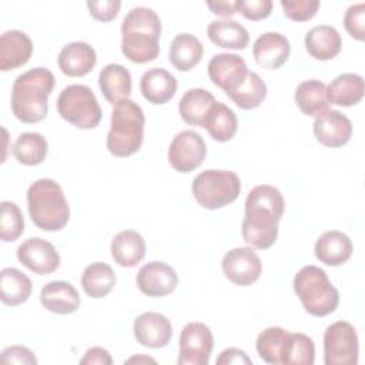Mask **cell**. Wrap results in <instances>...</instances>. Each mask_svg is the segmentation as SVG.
<instances>
[{
    "label": "cell",
    "instance_id": "cell-1",
    "mask_svg": "<svg viewBox=\"0 0 365 365\" xmlns=\"http://www.w3.org/2000/svg\"><path fill=\"white\" fill-rule=\"evenodd\" d=\"M284 210L285 201L278 188L269 184L254 187L245 200V214L241 224L244 241L258 250L272 247L278 237V222Z\"/></svg>",
    "mask_w": 365,
    "mask_h": 365
},
{
    "label": "cell",
    "instance_id": "cell-2",
    "mask_svg": "<svg viewBox=\"0 0 365 365\" xmlns=\"http://www.w3.org/2000/svg\"><path fill=\"white\" fill-rule=\"evenodd\" d=\"M161 20L144 6L133 7L121 23V53L133 63L144 64L160 54Z\"/></svg>",
    "mask_w": 365,
    "mask_h": 365
},
{
    "label": "cell",
    "instance_id": "cell-3",
    "mask_svg": "<svg viewBox=\"0 0 365 365\" xmlns=\"http://www.w3.org/2000/svg\"><path fill=\"white\" fill-rule=\"evenodd\" d=\"M54 83V74L44 67H34L17 76L10 101L14 117L26 124L44 120L48 113V97Z\"/></svg>",
    "mask_w": 365,
    "mask_h": 365
},
{
    "label": "cell",
    "instance_id": "cell-4",
    "mask_svg": "<svg viewBox=\"0 0 365 365\" xmlns=\"http://www.w3.org/2000/svg\"><path fill=\"white\" fill-rule=\"evenodd\" d=\"M27 208L31 221L43 231H60L70 220V207L60 184L40 178L27 190Z\"/></svg>",
    "mask_w": 365,
    "mask_h": 365
},
{
    "label": "cell",
    "instance_id": "cell-5",
    "mask_svg": "<svg viewBox=\"0 0 365 365\" xmlns=\"http://www.w3.org/2000/svg\"><path fill=\"white\" fill-rule=\"evenodd\" d=\"M144 125V111L135 101L125 98L115 103L111 111L110 131L106 141L107 150L114 157L135 154L143 144Z\"/></svg>",
    "mask_w": 365,
    "mask_h": 365
},
{
    "label": "cell",
    "instance_id": "cell-6",
    "mask_svg": "<svg viewBox=\"0 0 365 365\" xmlns=\"http://www.w3.org/2000/svg\"><path fill=\"white\" fill-rule=\"evenodd\" d=\"M294 291L305 311L314 317L332 314L339 302L338 289L331 284L327 272L317 265L302 267L294 277Z\"/></svg>",
    "mask_w": 365,
    "mask_h": 365
},
{
    "label": "cell",
    "instance_id": "cell-7",
    "mask_svg": "<svg viewBox=\"0 0 365 365\" xmlns=\"http://www.w3.org/2000/svg\"><path fill=\"white\" fill-rule=\"evenodd\" d=\"M191 191L201 207L218 210L238 198L241 180L234 171L205 170L194 178Z\"/></svg>",
    "mask_w": 365,
    "mask_h": 365
},
{
    "label": "cell",
    "instance_id": "cell-8",
    "mask_svg": "<svg viewBox=\"0 0 365 365\" xmlns=\"http://www.w3.org/2000/svg\"><path fill=\"white\" fill-rule=\"evenodd\" d=\"M56 104L60 117L77 128H96L103 117L96 94L84 84L64 87Z\"/></svg>",
    "mask_w": 365,
    "mask_h": 365
},
{
    "label": "cell",
    "instance_id": "cell-9",
    "mask_svg": "<svg viewBox=\"0 0 365 365\" xmlns=\"http://www.w3.org/2000/svg\"><path fill=\"white\" fill-rule=\"evenodd\" d=\"M359 344L352 324L336 321L324 332L325 365H355L358 362Z\"/></svg>",
    "mask_w": 365,
    "mask_h": 365
},
{
    "label": "cell",
    "instance_id": "cell-10",
    "mask_svg": "<svg viewBox=\"0 0 365 365\" xmlns=\"http://www.w3.org/2000/svg\"><path fill=\"white\" fill-rule=\"evenodd\" d=\"M214 346L211 329L202 322H188L180 334L178 365H208Z\"/></svg>",
    "mask_w": 365,
    "mask_h": 365
},
{
    "label": "cell",
    "instance_id": "cell-11",
    "mask_svg": "<svg viewBox=\"0 0 365 365\" xmlns=\"http://www.w3.org/2000/svg\"><path fill=\"white\" fill-rule=\"evenodd\" d=\"M207 155V144L194 130H182L173 138L168 147V163L178 173H190L198 168Z\"/></svg>",
    "mask_w": 365,
    "mask_h": 365
},
{
    "label": "cell",
    "instance_id": "cell-12",
    "mask_svg": "<svg viewBox=\"0 0 365 365\" xmlns=\"http://www.w3.org/2000/svg\"><path fill=\"white\" fill-rule=\"evenodd\" d=\"M221 268L232 284L248 287L259 278L262 262L251 247H237L225 252Z\"/></svg>",
    "mask_w": 365,
    "mask_h": 365
},
{
    "label": "cell",
    "instance_id": "cell-13",
    "mask_svg": "<svg viewBox=\"0 0 365 365\" xmlns=\"http://www.w3.org/2000/svg\"><path fill=\"white\" fill-rule=\"evenodd\" d=\"M207 68L210 80L227 96L240 88L250 71L244 58L234 53H220L212 56Z\"/></svg>",
    "mask_w": 365,
    "mask_h": 365
},
{
    "label": "cell",
    "instance_id": "cell-14",
    "mask_svg": "<svg viewBox=\"0 0 365 365\" xmlns=\"http://www.w3.org/2000/svg\"><path fill=\"white\" fill-rule=\"evenodd\" d=\"M17 259L38 275L51 274L60 267V254L56 247L50 241L38 237L29 238L19 245Z\"/></svg>",
    "mask_w": 365,
    "mask_h": 365
},
{
    "label": "cell",
    "instance_id": "cell-15",
    "mask_svg": "<svg viewBox=\"0 0 365 365\" xmlns=\"http://www.w3.org/2000/svg\"><path fill=\"white\" fill-rule=\"evenodd\" d=\"M135 282L143 294L157 298L171 294L177 288L178 277L171 265L163 261H151L138 269Z\"/></svg>",
    "mask_w": 365,
    "mask_h": 365
},
{
    "label": "cell",
    "instance_id": "cell-16",
    "mask_svg": "<svg viewBox=\"0 0 365 365\" xmlns=\"http://www.w3.org/2000/svg\"><path fill=\"white\" fill-rule=\"evenodd\" d=\"M134 338L138 344L147 348L158 349L168 345L173 336L170 319L160 312H143L134 319Z\"/></svg>",
    "mask_w": 365,
    "mask_h": 365
},
{
    "label": "cell",
    "instance_id": "cell-17",
    "mask_svg": "<svg viewBox=\"0 0 365 365\" xmlns=\"http://www.w3.org/2000/svg\"><path fill=\"white\" fill-rule=\"evenodd\" d=\"M314 135L325 147L345 145L352 137L351 120L338 110H327L314 121Z\"/></svg>",
    "mask_w": 365,
    "mask_h": 365
},
{
    "label": "cell",
    "instance_id": "cell-18",
    "mask_svg": "<svg viewBox=\"0 0 365 365\" xmlns=\"http://www.w3.org/2000/svg\"><path fill=\"white\" fill-rule=\"evenodd\" d=\"M291 53L289 40L278 31L261 34L252 46L255 63L267 70H278L288 60Z\"/></svg>",
    "mask_w": 365,
    "mask_h": 365
},
{
    "label": "cell",
    "instance_id": "cell-19",
    "mask_svg": "<svg viewBox=\"0 0 365 365\" xmlns=\"http://www.w3.org/2000/svg\"><path fill=\"white\" fill-rule=\"evenodd\" d=\"M33 54V41L21 30H7L0 37V70L9 71L24 66Z\"/></svg>",
    "mask_w": 365,
    "mask_h": 365
},
{
    "label": "cell",
    "instance_id": "cell-20",
    "mask_svg": "<svg viewBox=\"0 0 365 365\" xmlns=\"http://www.w3.org/2000/svg\"><path fill=\"white\" fill-rule=\"evenodd\" d=\"M57 63L63 74L68 77H81L94 68L97 54L88 43L73 41L61 48Z\"/></svg>",
    "mask_w": 365,
    "mask_h": 365
},
{
    "label": "cell",
    "instance_id": "cell-21",
    "mask_svg": "<svg viewBox=\"0 0 365 365\" xmlns=\"http://www.w3.org/2000/svg\"><path fill=\"white\" fill-rule=\"evenodd\" d=\"M352 241L342 231L331 230L324 232L314 245L317 259L329 267L345 264L352 255Z\"/></svg>",
    "mask_w": 365,
    "mask_h": 365
},
{
    "label": "cell",
    "instance_id": "cell-22",
    "mask_svg": "<svg viewBox=\"0 0 365 365\" xmlns=\"http://www.w3.org/2000/svg\"><path fill=\"white\" fill-rule=\"evenodd\" d=\"M41 305L58 315H68L80 308V295L77 289L67 281H51L40 291Z\"/></svg>",
    "mask_w": 365,
    "mask_h": 365
},
{
    "label": "cell",
    "instance_id": "cell-23",
    "mask_svg": "<svg viewBox=\"0 0 365 365\" xmlns=\"http://www.w3.org/2000/svg\"><path fill=\"white\" fill-rule=\"evenodd\" d=\"M140 90L148 103L161 106L174 97L177 91V80L165 68L153 67L141 76Z\"/></svg>",
    "mask_w": 365,
    "mask_h": 365
},
{
    "label": "cell",
    "instance_id": "cell-24",
    "mask_svg": "<svg viewBox=\"0 0 365 365\" xmlns=\"http://www.w3.org/2000/svg\"><path fill=\"white\" fill-rule=\"evenodd\" d=\"M305 48L315 60L327 61L336 57L342 47V38L338 30L328 24L312 27L304 38Z\"/></svg>",
    "mask_w": 365,
    "mask_h": 365
},
{
    "label": "cell",
    "instance_id": "cell-25",
    "mask_svg": "<svg viewBox=\"0 0 365 365\" xmlns=\"http://www.w3.org/2000/svg\"><path fill=\"white\" fill-rule=\"evenodd\" d=\"M110 251L114 262L120 267L133 268L140 264L145 255V241L140 232L124 230L111 240Z\"/></svg>",
    "mask_w": 365,
    "mask_h": 365
},
{
    "label": "cell",
    "instance_id": "cell-26",
    "mask_svg": "<svg viewBox=\"0 0 365 365\" xmlns=\"http://www.w3.org/2000/svg\"><path fill=\"white\" fill-rule=\"evenodd\" d=\"M98 86L104 98L113 106L131 96V74L117 63L107 64L98 74Z\"/></svg>",
    "mask_w": 365,
    "mask_h": 365
},
{
    "label": "cell",
    "instance_id": "cell-27",
    "mask_svg": "<svg viewBox=\"0 0 365 365\" xmlns=\"http://www.w3.org/2000/svg\"><path fill=\"white\" fill-rule=\"evenodd\" d=\"M202 54L204 47L200 38L190 33H181L170 44L168 60L177 70L190 71L201 61Z\"/></svg>",
    "mask_w": 365,
    "mask_h": 365
},
{
    "label": "cell",
    "instance_id": "cell-28",
    "mask_svg": "<svg viewBox=\"0 0 365 365\" xmlns=\"http://www.w3.org/2000/svg\"><path fill=\"white\" fill-rule=\"evenodd\" d=\"M364 78L355 73L339 74L327 86L328 103L341 107L358 104L364 97Z\"/></svg>",
    "mask_w": 365,
    "mask_h": 365
},
{
    "label": "cell",
    "instance_id": "cell-29",
    "mask_svg": "<svg viewBox=\"0 0 365 365\" xmlns=\"http://www.w3.org/2000/svg\"><path fill=\"white\" fill-rule=\"evenodd\" d=\"M215 101V97L208 90L200 87L190 88L180 98L178 111L182 121H185L187 124L204 127L210 108Z\"/></svg>",
    "mask_w": 365,
    "mask_h": 365
},
{
    "label": "cell",
    "instance_id": "cell-30",
    "mask_svg": "<svg viewBox=\"0 0 365 365\" xmlns=\"http://www.w3.org/2000/svg\"><path fill=\"white\" fill-rule=\"evenodd\" d=\"M208 38L222 48L244 50L248 46V30L235 20H214L207 27Z\"/></svg>",
    "mask_w": 365,
    "mask_h": 365
},
{
    "label": "cell",
    "instance_id": "cell-31",
    "mask_svg": "<svg viewBox=\"0 0 365 365\" xmlns=\"http://www.w3.org/2000/svg\"><path fill=\"white\" fill-rule=\"evenodd\" d=\"M33 291L31 279L20 269L7 267L0 272V298L4 305L17 307L29 299Z\"/></svg>",
    "mask_w": 365,
    "mask_h": 365
},
{
    "label": "cell",
    "instance_id": "cell-32",
    "mask_svg": "<svg viewBox=\"0 0 365 365\" xmlns=\"http://www.w3.org/2000/svg\"><path fill=\"white\" fill-rule=\"evenodd\" d=\"M294 100L298 108L309 117H318L328 110V97H327V84L319 80H305L298 84Z\"/></svg>",
    "mask_w": 365,
    "mask_h": 365
},
{
    "label": "cell",
    "instance_id": "cell-33",
    "mask_svg": "<svg viewBox=\"0 0 365 365\" xmlns=\"http://www.w3.org/2000/svg\"><path fill=\"white\" fill-rule=\"evenodd\" d=\"M204 128H207L212 140L225 143L235 135L238 120L235 113L228 106L221 101H215L205 118Z\"/></svg>",
    "mask_w": 365,
    "mask_h": 365
},
{
    "label": "cell",
    "instance_id": "cell-34",
    "mask_svg": "<svg viewBox=\"0 0 365 365\" xmlns=\"http://www.w3.org/2000/svg\"><path fill=\"white\" fill-rule=\"evenodd\" d=\"M115 285V274L106 262H93L86 267L81 274V287L91 298H103L108 295Z\"/></svg>",
    "mask_w": 365,
    "mask_h": 365
},
{
    "label": "cell",
    "instance_id": "cell-35",
    "mask_svg": "<svg viewBox=\"0 0 365 365\" xmlns=\"http://www.w3.org/2000/svg\"><path fill=\"white\" fill-rule=\"evenodd\" d=\"M48 153V143L40 133H21L13 144V155L20 164L37 165L41 164Z\"/></svg>",
    "mask_w": 365,
    "mask_h": 365
},
{
    "label": "cell",
    "instance_id": "cell-36",
    "mask_svg": "<svg viewBox=\"0 0 365 365\" xmlns=\"http://www.w3.org/2000/svg\"><path fill=\"white\" fill-rule=\"evenodd\" d=\"M288 335L289 331L281 327H269L259 332L255 341V348L259 358L267 364L282 365V354Z\"/></svg>",
    "mask_w": 365,
    "mask_h": 365
},
{
    "label": "cell",
    "instance_id": "cell-37",
    "mask_svg": "<svg viewBox=\"0 0 365 365\" xmlns=\"http://www.w3.org/2000/svg\"><path fill=\"white\" fill-rule=\"evenodd\" d=\"M241 110H252L261 106L267 97L265 81L254 71H248L245 81L228 96Z\"/></svg>",
    "mask_w": 365,
    "mask_h": 365
},
{
    "label": "cell",
    "instance_id": "cell-38",
    "mask_svg": "<svg viewBox=\"0 0 365 365\" xmlns=\"http://www.w3.org/2000/svg\"><path fill=\"white\" fill-rule=\"evenodd\" d=\"M314 361L315 345L312 338L305 334L289 332L282 354V365H312Z\"/></svg>",
    "mask_w": 365,
    "mask_h": 365
},
{
    "label": "cell",
    "instance_id": "cell-39",
    "mask_svg": "<svg viewBox=\"0 0 365 365\" xmlns=\"http://www.w3.org/2000/svg\"><path fill=\"white\" fill-rule=\"evenodd\" d=\"M24 231V218L19 205L13 201H1L0 238L4 242L16 241Z\"/></svg>",
    "mask_w": 365,
    "mask_h": 365
},
{
    "label": "cell",
    "instance_id": "cell-40",
    "mask_svg": "<svg viewBox=\"0 0 365 365\" xmlns=\"http://www.w3.org/2000/svg\"><path fill=\"white\" fill-rule=\"evenodd\" d=\"M279 4L284 14L294 21L311 20L321 6L318 0H281Z\"/></svg>",
    "mask_w": 365,
    "mask_h": 365
},
{
    "label": "cell",
    "instance_id": "cell-41",
    "mask_svg": "<svg viewBox=\"0 0 365 365\" xmlns=\"http://www.w3.org/2000/svg\"><path fill=\"white\" fill-rule=\"evenodd\" d=\"M345 30L358 41L365 38V3H356L348 7L344 16Z\"/></svg>",
    "mask_w": 365,
    "mask_h": 365
},
{
    "label": "cell",
    "instance_id": "cell-42",
    "mask_svg": "<svg viewBox=\"0 0 365 365\" xmlns=\"http://www.w3.org/2000/svg\"><path fill=\"white\" fill-rule=\"evenodd\" d=\"M237 13H241L245 19L257 21L267 19L272 10L271 0H235Z\"/></svg>",
    "mask_w": 365,
    "mask_h": 365
},
{
    "label": "cell",
    "instance_id": "cell-43",
    "mask_svg": "<svg viewBox=\"0 0 365 365\" xmlns=\"http://www.w3.org/2000/svg\"><path fill=\"white\" fill-rule=\"evenodd\" d=\"M87 9L90 14L98 21H111L120 11V0H100V1H87Z\"/></svg>",
    "mask_w": 365,
    "mask_h": 365
},
{
    "label": "cell",
    "instance_id": "cell-44",
    "mask_svg": "<svg viewBox=\"0 0 365 365\" xmlns=\"http://www.w3.org/2000/svg\"><path fill=\"white\" fill-rule=\"evenodd\" d=\"M1 362L4 364H24L36 365L37 358L31 349L23 345H11L1 351Z\"/></svg>",
    "mask_w": 365,
    "mask_h": 365
},
{
    "label": "cell",
    "instance_id": "cell-45",
    "mask_svg": "<svg viewBox=\"0 0 365 365\" xmlns=\"http://www.w3.org/2000/svg\"><path fill=\"white\" fill-rule=\"evenodd\" d=\"M81 365H111L113 358L110 352L106 348L101 346H93L88 348L84 354V356L80 359Z\"/></svg>",
    "mask_w": 365,
    "mask_h": 365
},
{
    "label": "cell",
    "instance_id": "cell-46",
    "mask_svg": "<svg viewBox=\"0 0 365 365\" xmlns=\"http://www.w3.org/2000/svg\"><path fill=\"white\" fill-rule=\"evenodd\" d=\"M218 365H231V364H252L251 358L242 351V349H238V348H227L224 349L220 356L217 358L215 361Z\"/></svg>",
    "mask_w": 365,
    "mask_h": 365
},
{
    "label": "cell",
    "instance_id": "cell-47",
    "mask_svg": "<svg viewBox=\"0 0 365 365\" xmlns=\"http://www.w3.org/2000/svg\"><path fill=\"white\" fill-rule=\"evenodd\" d=\"M207 7L211 10V13L222 17H231L237 13V1H227V0H208Z\"/></svg>",
    "mask_w": 365,
    "mask_h": 365
},
{
    "label": "cell",
    "instance_id": "cell-48",
    "mask_svg": "<svg viewBox=\"0 0 365 365\" xmlns=\"http://www.w3.org/2000/svg\"><path fill=\"white\" fill-rule=\"evenodd\" d=\"M125 362H153V364H155V359H153V358H150V356H143V355H140V356H131L130 359H127Z\"/></svg>",
    "mask_w": 365,
    "mask_h": 365
}]
</instances>
